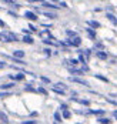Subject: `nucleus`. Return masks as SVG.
<instances>
[{"label": "nucleus", "mask_w": 117, "mask_h": 124, "mask_svg": "<svg viewBox=\"0 0 117 124\" xmlns=\"http://www.w3.org/2000/svg\"><path fill=\"white\" fill-rule=\"evenodd\" d=\"M96 47H97V49H103V44H101V43H96Z\"/></svg>", "instance_id": "obj_30"}, {"label": "nucleus", "mask_w": 117, "mask_h": 124, "mask_svg": "<svg viewBox=\"0 0 117 124\" xmlns=\"http://www.w3.org/2000/svg\"><path fill=\"white\" fill-rule=\"evenodd\" d=\"M77 63H78V60H76V59H71V60H70V64H73V66H76Z\"/></svg>", "instance_id": "obj_27"}, {"label": "nucleus", "mask_w": 117, "mask_h": 124, "mask_svg": "<svg viewBox=\"0 0 117 124\" xmlns=\"http://www.w3.org/2000/svg\"><path fill=\"white\" fill-rule=\"evenodd\" d=\"M41 4H43L44 7H50V9H59V6H54L53 3H49V1H43Z\"/></svg>", "instance_id": "obj_7"}, {"label": "nucleus", "mask_w": 117, "mask_h": 124, "mask_svg": "<svg viewBox=\"0 0 117 124\" xmlns=\"http://www.w3.org/2000/svg\"><path fill=\"white\" fill-rule=\"evenodd\" d=\"M86 31H87V34L90 36V39H93V40L96 39V31H94L93 29H90V27H87V29H86Z\"/></svg>", "instance_id": "obj_5"}, {"label": "nucleus", "mask_w": 117, "mask_h": 124, "mask_svg": "<svg viewBox=\"0 0 117 124\" xmlns=\"http://www.w3.org/2000/svg\"><path fill=\"white\" fill-rule=\"evenodd\" d=\"M23 124H36L34 120H30V121H23Z\"/></svg>", "instance_id": "obj_28"}, {"label": "nucleus", "mask_w": 117, "mask_h": 124, "mask_svg": "<svg viewBox=\"0 0 117 124\" xmlns=\"http://www.w3.org/2000/svg\"><path fill=\"white\" fill-rule=\"evenodd\" d=\"M13 57L17 59V60H22V59L24 57V51H23V50H16L13 53Z\"/></svg>", "instance_id": "obj_3"}, {"label": "nucleus", "mask_w": 117, "mask_h": 124, "mask_svg": "<svg viewBox=\"0 0 117 124\" xmlns=\"http://www.w3.org/2000/svg\"><path fill=\"white\" fill-rule=\"evenodd\" d=\"M114 117H116V120H117V114H116V113H114Z\"/></svg>", "instance_id": "obj_39"}, {"label": "nucleus", "mask_w": 117, "mask_h": 124, "mask_svg": "<svg viewBox=\"0 0 117 124\" xmlns=\"http://www.w3.org/2000/svg\"><path fill=\"white\" fill-rule=\"evenodd\" d=\"M97 57L101 59V60H106V59H107V54L103 53V51H97Z\"/></svg>", "instance_id": "obj_10"}, {"label": "nucleus", "mask_w": 117, "mask_h": 124, "mask_svg": "<svg viewBox=\"0 0 117 124\" xmlns=\"http://www.w3.org/2000/svg\"><path fill=\"white\" fill-rule=\"evenodd\" d=\"M23 41L24 43H29V44H33V39L30 37V36H24L23 37Z\"/></svg>", "instance_id": "obj_13"}, {"label": "nucleus", "mask_w": 117, "mask_h": 124, "mask_svg": "<svg viewBox=\"0 0 117 124\" xmlns=\"http://www.w3.org/2000/svg\"><path fill=\"white\" fill-rule=\"evenodd\" d=\"M24 17L29 19V20H37V16H36L33 12H26L24 13Z\"/></svg>", "instance_id": "obj_4"}, {"label": "nucleus", "mask_w": 117, "mask_h": 124, "mask_svg": "<svg viewBox=\"0 0 117 124\" xmlns=\"http://www.w3.org/2000/svg\"><path fill=\"white\" fill-rule=\"evenodd\" d=\"M70 73H73V74H83L84 71L83 70H77V69H70Z\"/></svg>", "instance_id": "obj_15"}, {"label": "nucleus", "mask_w": 117, "mask_h": 124, "mask_svg": "<svg viewBox=\"0 0 117 124\" xmlns=\"http://www.w3.org/2000/svg\"><path fill=\"white\" fill-rule=\"evenodd\" d=\"M96 78H99V80H101V81H106V83L109 81L106 77H103V76H100V74H96Z\"/></svg>", "instance_id": "obj_20"}, {"label": "nucleus", "mask_w": 117, "mask_h": 124, "mask_svg": "<svg viewBox=\"0 0 117 124\" xmlns=\"http://www.w3.org/2000/svg\"><path fill=\"white\" fill-rule=\"evenodd\" d=\"M107 19H109V20H110V22H111L114 26L117 24V19L114 17V14H111V13H107Z\"/></svg>", "instance_id": "obj_6"}, {"label": "nucleus", "mask_w": 117, "mask_h": 124, "mask_svg": "<svg viewBox=\"0 0 117 124\" xmlns=\"http://www.w3.org/2000/svg\"><path fill=\"white\" fill-rule=\"evenodd\" d=\"M4 67V63H0V69H3Z\"/></svg>", "instance_id": "obj_37"}, {"label": "nucleus", "mask_w": 117, "mask_h": 124, "mask_svg": "<svg viewBox=\"0 0 117 124\" xmlns=\"http://www.w3.org/2000/svg\"><path fill=\"white\" fill-rule=\"evenodd\" d=\"M78 62L83 63V64L86 63V59H84V56H83V54H80V56H78Z\"/></svg>", "instance_id": "obj_24"}, {"label": "nucleus", "mask_w": 117, "mask_h": 124, "mask_svg": "<svg viewBox=\"0 0 117 124\" xmlns=\"http://www.w3.org/2000/svg\"><path fill=\"white\" fill-rule=\"evenodd\" d=\"M37 91L41 93V94H44V96H47V91H46V88H43V87H39V88H37Z\"/></svg>", "instance_id": "obj_18"}, {"label": "nucleus", "mask_w": 117, "mask_h": 124, "mask_svg": "<svg viewBox=\"0 0 117 124\" xmlns=\"http://www.w3.org/2000/svg\"><path fill=\"white\" fill-rule=\"evenodd\" d=\"M89 24H90L91 27H96V29H99V27H100V23H99V22H94V20H90V22H89Z\"/></svg>", "instance_id": "obj_12"}, {"label": "nucleus", "mask_w": 117, "mask_h": 124, "mask_svg": "<svg viewBox=\"0 0 117 124\" xmlns=\"http://www.w3.org/2000/svg\"><path fill=\"white\" fill-rule=\"evenodd\" d=\"M44 51H46V54H47V56H50V54H52V51H50V50H49V49H46V50H44Z\"/></svg>", "instance_id": "obj_33"}, {"label": "nucleus", "mask_w": 117, "mask_h": 124, "mask_svg": "<svg viewBox=\"0 0 117 124\" xmlns=\"http://www.w3.org/2000/svg\"><path fill=\"white\" fill-rule=\"evenodd\" d=\"M90 113H93V114H103V110H94V111H90Z\"/></svg>", "instance_id": "obj_25"}, {"label": "nucleus", "mask_w": 117, "mask_h": 124, "mask_svg": "<svg viewBox=\"0 0 117 124\" xmlns=\"http://www.w3.org/2000/svg\"><path fill=\"white\" fill-rule=\"evenodd\" d=\"M66 34H67L69 37H71V39L77 37V34H76V31H71V30H67V31H66Z\"/></svg>", "instance_id": "obj_11"}, {"label": "nucleus", "mask_w": 117, "mask_h": 124, "mask_svg": "<svg viewBox=\"0 0 117 124\" xmlns=\"http://www.w3.org/2000/svg\"><path fill=\"white\" fill-rule=\"evenodd\" d=\"M60 108H62L63 111H64V110H67V104H62V106H60Z\"/></svg>", "instance_id": "obj_29"}, {"label": "nucleus", "mask_w": 117, "mask_h": 124, "mask_svg": "<svg viewBox=\"0 0 117 124\" xmlns=\"http://www.w3.org/2000/svg\"><path fill=\"white\" fill-rule=\"evenodd\" d=\"M12 78H13V80H17V81H20V80L24 78V74H23V73H19V74H16V76H12Z\"/></svg>", "instance_id": "obj_8"}, {"label": "nucleus", "mask_w": 117, "mask_h": 124, "mask_svg": "<svg viewBox=\"0 0 117 124\" xmlns=\"http://www.w3.org/2000/svg\"><path fill=\"white\" fill-rule=\"evenodd\" d=\"M53 91L57 93V94H62V96L64 94V90H63V88H57V87H53Z\"/></svg>", "instance_id": "obj_14"}, {"label": "nucleus", "mask_w": 117, "mask_h": 124, "mask_svg": "<svg viewBox=\"0 0 117 124\" xmlns=\"http://www.w3.org/2000/svg\"><path fill=\"white\" fill-rule=\"evenodd\" d=\"M99 121H100V123L101 124H110V121H111V120H109V118H99Z\"/></svg>", "instance_id": "obj_17"}, {"label": "nucleus", "mask_w": 117, "mask_h": 124, "mask_svg": "<svg viewBox=\"0 0 117 124\" xmlns=\"http://www.w3.org/2000/svg\"><path fill=\"white\" fill-rule=\"evenodd\" d=\"M13 86H14V83H7V84H1L0 88H1V90H9V88H12Z\"/></svg>", "instance_id": "obj_9"}, {"label": "nucleus", "mask_w": 117, "mask_h": 124, "mask_svg": "<svg viewBox=\"0 0 117 124\" xmlns=\"http://www.w3.org/2000/svg\"><path fill=\"white\" fill-rule=\"evenodd\" d=\"M67 44H70V46H74V47H78L80 44H81V39L78 37H74V39H70L69 41H67Z\"/></svg>", "instance_id": "obj_1"}, {"label": "nucleus", "mask_w": 117, "mask_h": 124, "mask_svg": "<svg viewBox=\"0 0 117 124\" xmlns=\"http://www.w3.org/2000/svg\"><path fill=\"white\" fill-rule=\"evenodd\" d=\"M1 117H3V114H1V113H0V118H1Z\"/></svg>", "instance_id": "obj_40"}, {"label": "nucleus", "mask_w": 117, "mask_h": 124, "mask_svg": "<svg viewBox=\"0 0 117 124\" xmlns=\"http://www.w3.org/2000/svg\"><path fill=\"white\" fill-rule=\"evenodd\" d=\"M9 14H10V16H13V17H17V14H16V13H13V12H9Z\"/></svg>", "instance_id": "obj_36"}, {"label": "nucleus", "mask_w": 117, "mask_h": 124, "mask_svg": "<svg viewBox=\"0 0 117 124\" xmlns=\"http://www.w3.org/2000/svg\"><path fill=\"white\" fill-rule=\"evenodd\" d=\"M71 117V113L69 111V110H64L63 111V118H70Z\"/></svg>", "instance_id": "obj_16"}, {"label": "nucleus", "mask_w": 117, "mask_h": 124, "mask_svg": "<svg viewBox=\"0 0 117 124\" xmlns=\"http://www.w3.org/2000/svg\"><path fill=\"white\" fill-rule=\"evenodd\" d=\"M56 86H59V87H62V88H64V84H63V83H57Z\"/></svg>", "instance_id": "obj_34"}, {"label": "nucleus", "mask_w": 117, "mask_h": 124, "mask_svg": "<svg viewBox=\"0 0 117 124\" xmlns=\"http://www.w3.org/2000/svg\"><path fill=\"white\" fill-rule=\"evenodd\" d=\"M60 6H62V7H67V3H66V1H60Z\"/></svg>", "instance_id": "obj_31"}, {"label": "nucleus", "mask_w": 117, "mask_h": 124, "mask_svg": "<svg viewBox=\"0 0 117 124\" xmlns=\"http://www.w3.org/2000/svg\"><path fill=\"white\" fill-rule=\"evenodd\" d=\"M9 96V93H0V97H7Z\"/></svg>", "instance_id": "obj_32"}, {"label": "nucleus", "mask_w": 117, "mask_h": 124, "mask_svg": "<svg viewBox=\"0 0 117 124\" xmlns=\"http://www.w3.org/2000/svg\"><path fill=\"white\" fill-rule=\"evenodd\" d=\"M44 16H46V17H49V19H54V17H56V14H54V13H44Z\"/></svg>", "instance_id": "obj_21"}, {"label": "nucleus", "mask_w": 117, "mask_h": 124, "mask_svg": "<svg viewBox=\"0 0 117 124\" xmlns=\"http://www.w3.org/2000/svg\"><path fill=\"white\" fill-rule=\"evenodd\" d=\"M54 120H56V121H62V117H60L59 113H54Z\"/></svg>", "instance_id": "obj_22"}, {"label": "nucleus", "mask_w": 117, "mask_h": 124, "mask_svg": "<svg viewBox=\"0 0 117 124\" xmlns=\"http://www.w3.org/2000/svg\"><path fill=\"white\" fill-rule=\"evenodd\" d=\"M0 40H3V34H0Z\"/></svg>", "instance_id": "obj_38"}, {"label": "nucleus", "mask_w": 117, "mask_h": 124, "mask_svg": "<svg viewBox=\"0 0 117 124\" xmlns=\"http://www.w3.org/2000/svg\"><path fill=\"white\" fill-rule=\"evenodd\" d=\"M0 27H6V24H4V22H3V20H0Z\"/></svg>", "instance_id": "obj_35"}, {"label": "nucleus", "mask_w": 117, "mask_h": 124, "mask_svg": "<svg viewBox=\"0 0 117 124\" xmlns=\"http://www.w3.org/2000/svg\"><path fill=\"white\" fill-rule=\"evenodd\" d=\"M116 114H117V111H116Z\"/></svg>", "instance_id": "obj_41"}, {"label": "nucleus", "mask_w": 117, "mask_h": 124, "mask_svg": "<svg viewBox=\"0 0 117 124\" xmlns=\"http://www.w3.org/2000/svg\"><path fill=\"white\" fill-rule=\"evenodd\" d=\"M70 81H73V83H78V84H83V86H89L87 81L83 80V78H80V77H70Z\"/></svg>", "instance_id": "obj_2"}, {"label": "nucleus", "mask_w": 117, "mask_h": 124, "mask_svg": "<svg viewBox=\"0 0 117 124\" xmlns=\"http://www.w3.org/2000/svg\"><path fill=\"white\" fill-rule=\"evenodd\" d=\"M40 80H41L43 83H47V84L50 83V78H47V77H44V76H41V77H40Z\"/></svg>", "instance_id": "obj_19"}, {"label": "nucleus", "mask_w": 117, "mask_h": 124, "mask_svg": "<svg viewBox=\"0 0 117 124\" xmlns=\"http://www.w3.org/2000/svg\"><path fill=\"white\" fill-rule=\"evenodd\" d=\"M24 90H26V91H36V90H34V88H33V87L30 86V84H27V86L24 87Z\"/></svg>", "instance_id": "obj_23"}, {"label": "nucleus", "mask_w": 117, "mask_h": 124, "mask_svg": "<svg viewBox=\"0 0 117 124\" xmlns=\"http://www.w3.org/2000/svg\"><path fill=\"white\" fill-rule=\"evenodd\" d=\"M83 53H84L83 56H86V57H89V56H90V50H83Z\"/></svg>", "instance_id": "obj_26"}]
</instances>
